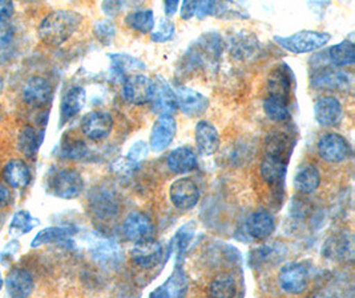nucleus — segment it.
Returning <instances> with one entry per match:
<instances>
[{
    "label": "nucleus",
    "instance_id": "1",
    "mask_svg": "<svg viewBox=\"0 0 355 298\" xmlns=\"http://www.w3.org/2000/svg\"><path fill=\"white\" fill-rule=\"evenodd\" d=\"M223 49L224 41L217 32L204 33L184 53L180 68L184 73H193L197 71L214 72L218 68Z\"/></svg>",
    "mask_w": 355,
    "mask_h": 298
},
{
    "label": "nucleus",
    "instance_id": "2",
    "mask_svg": "<svg viewBox=\"0 0 355 298\" xmlns=\"http://www.w3.org/2000/svg\"><path fill=\"white\" fill-rule=\"evenodd\" d=\"M83 16L72 10H58L46 16L37 28L39 39L49 47L64 44L79 30Z\"/></svg>",
    "mask_w": 355,
    "mask_h": 298
},
{
    "label": "nucleus",
    "instance_id": "3",
    "mask_svg": "<svg viewBox=\"0 0 355 298\" xmlns=\"http://www.w3.org/2000/svg\"><path fill=\"white\" fill-rule=\"evenodd\" d=\"M88 207L94 219L98 223H110L119 216L120 199L112 187L100 185L91 189L88 195Z\"/></svg>",
    "mask_w": 355,
    "mask_h": 298
},
{
    "label": "nucleus",
    "instance_id": "4",
    "mask_svg": "<svg viewBox=\"0 0 355 298\" xmlns=\"http://www.w3.org/2000/svg\"><path fill=\"white\" fill-rule=\"evenodd\" d=\"M275 40L288 52L302 55L324 47L331 40V35L321 31H300L289 36H275Z\"/></svg>",
    "mask_w": 355,
    "mask_h": 298
},
{
    "label": "nucleus",
    "instance_id": "5",
    "mask_svg": "<svg viewBox=\"0 0 355 298\" xmlns=\"http://www.w3.org/2000/svg\"><path fill=\"white\" fill-rule=\"evenodd\" d=\"M310 283V269L306 263H289L278 273L279 288L289 295H302Z\"/></svg>",
    "mask_w": 355,
    "mask_h": 298
},
{
    "label": "nucleus",
    "instance_id": "6",
    "mask_svg": "<svg viewBox=\"0 0 355 298\" xmlns=\"http://www.w3.org/2000/svg\"><path fill=\"white\" fill-rule=\"evenodd\" d=\"M317 150L320 157L322 158L324 162L333 165L345 162L352 153L349 142L338 133L323 134L317 143Z\"/></svg>",
    "mask_w": 355,
    "mask_h": 298
},
{
    "label": "nucleus",
    "instance_id": "7",
    "mask_svg": "<svg viewBox=\"0 0 355 298\" xmlns=\"http://www.w3.org/2000/svg\"><path fill=\"white\" fill-rule=\"evenodd\" d=\"M200 189L191 178H180L171 185L169 199L172 204L181 211H189L194 208L200 202Z\"/></svg>",
    "mask_w": 355,
    "mask_h": 298
},
{
    "label": "nucleus",
    "instance_id": "8",
    "mask_svg": "<svg viewBox=\"0 0 355 298\" xmlns=\"http://www.w3.org/2000/svg\"><path fill=\"white\" fill-rule=\"evenodd\" d=\"M80 129L88 140L103 141L112 133L113 117L107 111H91L83 117Z\"/></svg>",
    "mask_w": 355,
    "mask_h": 298
},
{
    "label": "nucleus",
    "instance_id": "9",
    "mask_svg": "<svg viewBox=\"0 0 355 298\" xmlns=\"http://www.w3.org/2000/svg\"><path fill=\"white\" fill-rule=\"evenodd\" d=\"M123 235L132 243H140L153 239L155 224L152 219L141 211H133L123 221Z\"/></svg>",
    "mask_w": 355,
    "mask_h": 298
},
{
    "label": "nucleus",
    "instance_id": "10",
    "mask_svg": "<svg viewBox=\"0 0 355 298\" xmlns=\"http://www.w3.org/2000/svg\"><path fill=\"white\" fill-rule=\"evenodd\" d=\"M123 95L132 105H146L153 95V79L144 73L132 75L123 81Z\"/></svg>",
    "mask_w": 355,
    "mask_h": 298
},
{
    "label": "nucleus",
    "instance_id": "11",
    "mask_svg": "<svg viewBox=\"0 0 355 298\" xmlns=\"http://www.w3.org/2000/svg\"><path fill=\"white\" fill-rule=\"evenodd\" d=\"M311 85L317 89L347 91L353 88V76L346 71L327 66L321 68L318 72L313 75Z\"/></svg>",
    "mask_w": 355,
    "mask_h": 298
},
{
    "label": "nucleus",
    "instance_id": "12",
    "mask_svg": "<svg viewBox=\"0 0 355 298\" xmlns=\"http://www.w3.org/2000/svg\"><path fill=\"white\" fill-rule=\"evenodd\" d=\"M84 191V179L81 174L73 169H65L55 175L52 180V192L65 201L76 199Z\"/></svg>",
    "mask_w": 355,
    "mask_h": 298
},
{
    "label": "nucleus",
    "instance_id": "13",
    "mask_svg": "<svg viewBox=\"0 0 355 298\" xmlns=\"http://www.w3.org/2000/svg\"><path fill=\"white\" fill-rule=\"evenodd\" d=\"M150 104L152 110L160 115H173L178 110L175 89L160 76L153 79V95Z\"/></svg>",
    "mask_w": 355,
    "mask_h": 298
},
{
    "label": "nucleus",
    "instance_id": "14",
    "mask_svg": "<svg viewBox=\"0 0 355 298\" xmlns=\"http://www.w3.org/2000/svg\"><path fill=\"white\" fill-rule=\"evenodd\" d=\"M353 236L347 231H339L330 236L322 247V254L333 261L353 260L354 256Z\"/></svg>",
    "mask_w": 355,
    "mask_h": 298
},
{
    "label": "nucleus",
    "instance_id": "15",
    "mask_svg": "<svg viewBox=\"0 0 355 298\" xmlns=\"http://www.w3.org/2000/svg\"><path fill=\"white\" fill-rule=\"evenodd\" d=\"M89 251L97 264L105 268L119 267L124 259L121 247L111 237H98Z\"/></svg>",
    "mask_w": 355,
    "mask_h": 298
},
{
    "label": "nucleus",
    "instance_id": "16",
    "mask_svg": "<svg viewBox=\"0 0 355 298\" xmlns=\"http://www.w3.org/2000/svg\"><path fill=\"white\" fill-rule=\"evenodd\" d=\"M178 122L173 115H160L156 122L152 126L150 137H149V147L160 153L164 151L176 137Z\"/></svg>",
    "mask_w": 355,
    "mask_h": 298
},
{
    "label": "nucleus",
    "instance_id": "17",
    "mask_svg": "<svg viewBox=\"0 0 355 298\" xmlns=\"http://www.w3.org/2000/svg\"><path fill=\"white\" fill-rule=\"evenodd\" d=\"M164 256L162 245L155 239L136 243L130 250L132 261L141 269H152L162 261Z\"/></svg>",
    "mask_w": 355,
    "mask_h": 298
},
{
    "label": "nucleus",
    "instance_id": "18",
    "mask_svg": "<svg viewBox=\"0 0 355 298\" xmlns=\"http://www.w3.org/2000/svg\"><path fill=\"white\" fill-rule=\"evenodd\" d=\"M314 117L323 127L338 126L343 120V106L337 97L324 95L314 104Z\"/></svg>",
    "mask_w": 355,
    "mask_h": 298
},
{
    "label": "nucleus",
    "instance_id": "19",
    "mask_svg": "<svg viewBox=\"0 0 355 298\" xmlns=\"http://www.w3.org/2000/svg\"><path fill=\"white\" fill-rule=\"evenodd\" d=\"M176 92L178 109L188 117H198L209 108V100L207 95L189 86H178Z\"/></svg>",
    "mask_w": 355,
    "mask_h": 298
},
{
    "label": "nucleus",
    "instance_id": "20",
    "mask_svg": "<svg viewBox=\"0 0 355 298\" xmlns=\"http://www.w3.org/2000/svg\"><path fill=\"white\" fill-rule=\"evenodd\" d=\"M52 85L49 80L40 76H33L27 80V82L23 86V101L33 108H42L46 106L52 98Z\"/></svg>",
    "mask_w": 355,
    "mask_h": 298
},
{
    "label": "nucleus",
    "instance_id": "21",
    "mask_svg": "<svg viewBox=\"0 0 355 298\" xmlns=\"http://www.w3.org/2000/svg\"><path fill=\"white\" fill-rule=\"evenodd\" d=\"M189 280L181 266H176L165 283L150 292L149 298H185Z\"/></svg>",
    "mask_w": 355,
    "mask_h": 298
},
{
    "label": "nucleus",
    "instance_id": "22",
    "mask_svg": "<svg viewBox=\"0 0 355 298\" xmlns=\"http://www.w3.org/2000/svg\"><path fill=\"white\" fill-rule=\"evenodd\" d=\"M245 230L253 240L263 241L273 235L275 230V219L273 214L268 209H257L249 215L245 224Z\"/></svg>",
    "mask_w": 355,
    "mask_h": 298
},
{
    "label": "nucleus",
    "instance_id": "23",
    "mask_svg": "<svg viewBox=\"0 0 355 298\" xmlns=\"http://www.w3.org/2000/svg\"><path fill=\"white\" fill-rule=\"evenodd\" d=\"M293 71L286 64H279L269 75L268 80V95H275L291 101L293 89Z\"/></svg>",
    "mask_w": 355,
    "mask_h": 298
},
{
    "label": "nucleus",
    "instance_id": "24",
    "mask_svg": "<svg viewBox=\"0 0 355 298\" xmlns=\"http://www.w3.org/2000/svg\"><path fill=\"white\" fill-rule=\"evenodd\" d=\"M194 137L197 149L205 157L216 154L220 149V134L216 126L210 124L209 121H200L196 125Z\"/></svg>",
    "mask_w": 355,
    "mask_h": 298
},
{
    "label": "nucleus",
    "instance_id": "25",
    "mask_svg": "<svg viewBox=\"0 0 355 298\" xmlns=\"http://www.w3.org/2000/svg\"><path fill=\"white\" fill-rule=\"evenodd\" d=\"M288 165L289 162L277 159V158L263 157L261 162L259 173L261 178L272 187L279 189L285 186L286 175H288Z\"/></svg>",
    "mask_w": 355,
    "mask_h": 298
},
{
    "label": "nucleus",
    "instance_id": "26",
    "mask_svg": "<svg viewBox=\"0 0 355 298\" xmlns=\"http://www.w3.org/2000/svg\"><path fill=\"white\" fill-rule=\"evenodd\" d=\"M4 283L11 298H28L33 293V274L23 268H15L10 270Z\"/></svg>",
    "mask_w": 355,
    "mask_h": 298
},
{
    "label": "nucleus",
    "instance_id": "27",
    "mask_svg": "<svg viewBox=\"0 0 355 298\" xmlns=\"http://www.w3.org/2000/svg\"><path fill=\"white\" fill-rule=\"evenodd\" d=\"M108 59L111 62L113 76L123 81L132 75L143 73L146 71V63L128 53H110Z\"/></svg>",
    "mask_w": 355,
    "mask_h": 298
},
{
    "label": "nucleus",
    "instance_id": "28",
    "mask_svg": "<svg viewBox=\"0 0 355 298\" xmlns=\"http://www.w3.org/2000/svg\"><path fill=\"white\" fill-rule=\"evenodd\" d=\"M294 149V138L285 131H273L265 140V157L289 162Z\"/></svg>",
    "mask_w": 355,
    "mask_h": 298
},
{
    "label": "nucleus",
    "instance_id": "29",
    "mask_svg": "<svg viewBox=\"0 0 355 298\" xmlns=\"http://www.w3.org/2000/svg\"><path fill=\"white\" fill-rule=\"evenodd\" d=\"M198 159L193 150L188 146H180L172 150L166 157V166L173 174L185 175L197 169Z\"/></svg>",
    "mask_w": 355,
    "mask_h": 298
},
{
    "label": "nucleus",
    "instance_id": "30",
    "mask_svg": "<svg viewBox=\"0 0 355 298\" xmlns=\"http://www.w3.org/2000/svg\"><path fill=\"white\" fill-rule=\"evenodd\" d=\"M229 48L236 60H250L257 56L261 44L257 37L250 32H240L230 40Z\"/></svg>",
    "mask_w": 355,
    "mask_h": 298
},
{
    "label": "nucleus",
    "instance_id": "31",
    "mask_svg": "<svg viewBox=\"0 0 355 298\" xmlns=\"http://www.w3.org/2000/svg\"><path fill=\"white\" fill-rule=\"evenodd\" d=\"M3 178L10 187L23 189L31 182V171L24 160L12 159L4 166Z\"/></svg>",
    "mask_w": 355,
    "mask_h": 298
},
{
    "label": "nucleus",
    "instance_id": "32",
    "mask_svg": "<svg viewBox=\"0 0 355 298\" xmlns=\"http://www.w3.org/2000/svg\"><path fill=\"white\" fill-rule=\"evenodd\" d=\"M87 102V92L81 86H72L65 92L60 104V117L63 122H68L75 118Z\"/></svg>",
    "mask_w": 355,
    "mask_h": 298
},
{
    "label": "nucleus",
    "instance_id": "33",
    "mask_svg": "<svg viewBox=\"0 0 355 298\" xmlns=\"http://www.w3.org/2000/svg\"><path fill=\"white\" fill-rule=\"evenodd\" d=\"M76 230L73 227L68 225H56V227H49L37 232L31 241V247L37 248L47 244H63L69 243L71 237L75 235Z\"/></svg>",
    "mask_w": 355,
    "mask_h": 298
},
{
    "label": "nucleus",
    "instance_id": "34",
    "mask_svg": "<svg viewBox=\"0 0 355 298\" xmlns=\"http://www.w3.org/2000/svg\"><path fill=\"white\" fill-rule=\"evenodd\" d=\"M320 186L321 174L314 165L302 166L294 176V187L302 195L314 194Z\"/></svg>",
    "mask_w": 355,
    "mask_h": 298
},
{
    "label": "nucleus",
    "instance_id": "35",
    "mask_svg": "<svg viewBox=\"0 0 355 298\" xmlns=\"http://www.w3.org/2000/svg\"><path fill=\"white\" fill-rule=\"evenodd\" d=\"M44 131L36 130L33 126H26L17 137V147L26 157L33 158L40 150L43 143Z\"/></svg>",
    "mask_w": 355,
    "mask_h": 298
},
{
    "label": "nucleus",
    "instance_id": "36",
    "mask_svg": "<svg viewBox=\"0 0 355 298\" xmlns=\"http://www.w3.org/2000/svg\"><path fill=\"white\" fill-rule=\"evenodd\" d=\"M263 111L270 121L285 122L291 118V101L268 95L263 100Z\"/></svg>",
    "mask_w": 355,
    "mask_h": 298
},
{
    "label": "nucleus",
    "instance_id": "37",
    "mask_svg": "<svg viewBox=\"0 0 355 298\" xmlns=\"http://www.w3.org/2000/svg\"><path fill=\"white\" fill-rule=\"evenodd\" d=\"M124 21L130 30L143 33V35L150 33L156 26L155 14L150 8H141V10L130 11L125 16Z\"/></svg>",
    "mask_w": 355,
    "mask_h": 298
},
{
    "label": "nucleus",
    "instance_id": "38",
    "mask_svg": "<svg viewBox=\"0 0 355 298\" xmlns=\"http://www.w3.org/2000/svg\"><path fill=\"white\" fill-rule=\"evenodd\" d=\"M329 62L337 68L353 66L355 63V47L353 41L343 40L327 50Z\"/></svg>",
    "mask_w": 355,
    "mask_h": 298
},
{
    "label": "nucleus",
    "instance_id": "39",
    "mask_svg": "<svg viewBox=\"0 0 355 298\" xmlns=\"http://www.w3.org/2000/svg\"><path fill=\"white\" fill-rule=\"evenodd\" d=\"M237 283L232 274L223 273L211 280L209 285L210 298H236Z\"/></svg>",
    "mask_w": 355,
    "mask_h": 298
},
{
    "label": "nucleus",
    "instance_id": "40",
    "mask_svg": "<svg viewBox=\"0 0 355 298\" xmlns=\"http://www.w3.org/2000/svg\"><path fill=\"white\" fill-rule=\"evenodd\" d=\"M40 224V220L33 216L28 211H17L10 223L8 232L12 236H24L30 234L35 227Z\"/></svg>",
    "mask_w": 355,
    "mask_h": 298
},
{
    "label": "nucleus",
    "instance_id": "41",
    "mask_svg": "<svg viewBox=\"0 0 355 298\" xmlns=\"http://www.w3.org/2000/svg\"><path fill=\"white\" fill-rule=\"evenodd\" d=\"M194 235H196V228H194L193 223H188V224L182 225L176 232V235L173 236V239L171 241V248L178 254V260L189 250V247L193 241Z\"/></svg>",
    "mask_w": 355,
    "mask_h": 298
},
{
    "label": "nucleus",
    "instance_id": "42",
    "mask_svg": "<svg viewBox=\"0 0 355 298\" xmlns=\"http://www.w3.org/2000/svg\"><path fill=\"white\" fill-rule=\"evenodd\" d=\"M60 151H62V157L69 160H83L89 154V149L85 145V142L76 138H71L63 142Z\"/></svg>",
    "mask_w": 355,
    "mask_h": 298
},
{
    "label": "nucleus",
    "instance_id": "43",
    "mask_svg": "<svg viewBox=\"0 0 355 298\" xmlns=\"http://www.w3.org/2000/svg\"><path fill=\"white\" fill-rule=\"evenodd\" d=\"M175 33H176L175 23L171 19L165 17V19H160V21L155 26L153 31L150 32V39L155 43H166L173 39Z\"/></svg>",
    "mask_w": 355,
    "mask_h": 298
},
{
    "label": "nucleus",
    "instance_id": "44",
    "mask_svg": "<svg viewBox=\"0 0 355 298\" xmlns=\"http://www.w3.org/2000/svg\"><path fill=\"white\" fill-rule=\"evenodd\" d=\"M94 33L103 46H111L116 37V26L111 19L98 20L94 26Z\"/></svg>",
    "mask_w": 355,
    "mask_h": 298
},
{
    "label": "nucleus",
    "instance_id": "45",
    "mask_svg": "<svg viewBox=\"0 0 355 298\" xmlns=\"http://www.w3.org/2000/svg\"><path fill=\"white\" fill-rule=\"evenodd\" d=\"M140 167V165L132 162L130 158L124 157L114 160L112 165L113 171L121 176H130L135 173L137 169Z\"/></svg>",
    "mask_w": 355,
    "mask_h": 298
},
{
    "label": "nucleus",
    "instance_id": "46",
    "mask_svg": "<svg viewBox=\"0 0 355 298\" xmlns=\"http://www.w3.org/2000/svg\"><path fill=\"white\" fill-rule=\"evenodd\" d=\"M148 153H149V146H148V143L144 141H137L136 143L132 145V147L130 149V153H128L125 157L130 158L132 162L140 165V163L144 162V159L148 157Z\"/></svg>",
    "mask_w": 355,
    "mask_h": 298
},
{
    "label": "nucleus",
    "instance_id": "47",
    "mask_svg": "<svg viewBox=\"0 0 355 298\" xmlns=\"http://www.w3.org/2000/svg\"><path fill=\"white\" fill-rule=\"evenodd\" d=\"M127 6H128L127 1H104L101 4V8L107 15L114 16L121 12Z\"/></svg>",
    "mask_w": 355,
    "mask_h": 298
},
{
    "label": "nucleus",
    "instance_id": "48",
    "mask_svg": "<svg viewBox=\"0 0 355 298\" xmlns=\"http://www.w3.org/2000/svg\"><path fill=\"white\" fill-rule=\"evenodd\" d=\"M15 7L12 1L8 0H0V23L8 21L14 15Z\"/></svg>",
    "mask_w": 355,
    "mask_h": 298
},
{
    "label": "nucleus",
    "instance_id": "49",
    "mask_svg": "<svg viewBox=\"0 0 355 298\" xmlns=\"http://www.w3.org/2000/svg\"><path fill=\"white\" fill-rule=\"evenodd\" d=\"M14 36V30L12 27L6 21V23H0V47L8 46L12 40Z\"/></svg>",
    "mask_w": 355,
    "mask_h": 298
},
{
    "label": "nucleus",
    "instance_id": "50",
    "mask_svg": "<svg viewBox=\"0 0 355 298\" xmlns=\"http://www.w3.org/2000/svg\"><path fill=\"white\" fill-rule=\"evenodd\" d=\"M196 4H197V1H192V0L184 1L182 4H180L181 6V10H180L181 19L189 20V19L194 17L196 16Z\"/></svg>",
    "mask_w": 355,
    "mask_h": 298
},
{
    "label": "nucleus",
    "instance_id": "51",
    "mask_svg": "<svg viewBox=\"0 0 355 298\" xmlns=\"http://www.w3.org/2000/svg\"><path fill=\"white\" fill-rule=\"evenodd\" d=\"M12 201V192L6 185L0 183V209L6 208Z\"/></svg>",
    "mask_w": 355,
    "mask_h": 298
},
{
    "label": "nucleus",
    "instance_id": "52",
    "mask_svg": "<svg viewBox=\"0 0 355 298\" xmlns=\"http://www.w3.org/2000/svg\"><path fill=\"white\" fill-rule=\"evenodd\" d=\"M178 7H180V1L178 0H166V1H164V10H165V15L168 16V19L178 12Z\"/></svg>",
    "mask_w": 355,
    "mask_h": 298
},
{
    "label": "nucleus",
    "instance_id": "53",
    "mask_svg": "<svg viewBox=\"0 0 355 298\" xmlns=\"http://www.w3.org/2000/svg\"><path fill=\"white\" fill-rule=\"evenodd\" d=\"M17 250H19V243H17V240L8 243V244L6 245V248L0 253V259L12 257V254H15V252H17Z\"/></svg>",
    "mask_w": 355,
    "mask_h": 298
},
{
    "label": "nucleus",
    "instance_id": "54",
    "mask_svg": "<svg viewBox=\"0 0 355 298\" xmlns=\"http://www.w3.org/2000/svg\"><path fill=\"white\" fill-rule=\"evenodd\" d=\"M307 298H337L336 293L329 290V289H318L315 292H313L311 295H309Z\"/></svg>",
    "mask_w": 355,
    "mask_h": 298
},
{
    "label": "nucleus",
    "instance_id": "55",
    "mask_svg": "<svg viewBox=\"0 0 355 298\" xmlns=\"http://www.w3.org/2000/svg\"><path fill=\"white\" fill-rule=\"evenodd\" d=\"M3 88H4V82H3V79H1V76H0V95L3 93Z\"/></svg>",
    "mask_w": 355,
    "mask_h": 298
},
{
    "label": "nucleus",
    "instance_id": "56",
    "mask_svg": "<svg viewBox=\"0 0 355 298\" xmlns=\"http://www.w3.org/2000/svg\"><path fill=\"white\" fill-rule=\"evenodd\" d=\"M3 285H4V279H3V274H1V272H0V289L3 288Z\"/></svg>",
    "mask_w": 355,
    "mask_h": 298
}]
</instances>
